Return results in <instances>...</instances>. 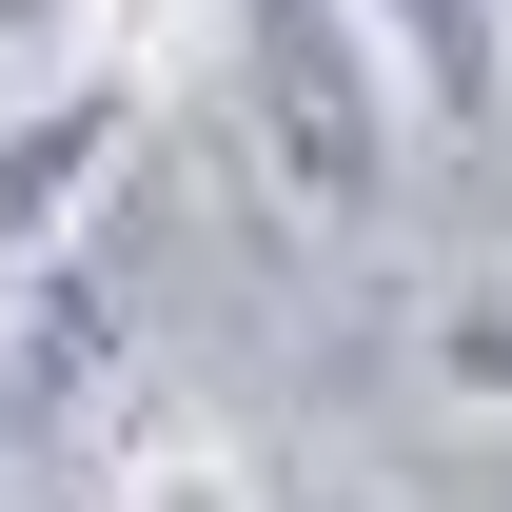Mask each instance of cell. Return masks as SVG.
Here are the masks:
<instances>
[{
  "instance_id": "6da1fadb",
  "label": "cell",
  "mask_w": 512,
  "mask_h": 512,
  "mask_svg": "<svg viewBox=\"0 0 512 512\" xmlns=\"http://www.w3.org/2000/svg\"><path fill=\"white\" fill-rule=\"evenodd\" d=\"M217 79H237V158L276 178V217H394V158H414V79H394L375 0H217Z\"/></svg>"
},
{
  "instance_id": "7a4b0ae2",
  "label": "cell",
  "mask_w": 512,
  "mask_h": 512,
  "mask_svg": "<svg viewBox=\"0 0 512 512\" xmlns=\"http://www.w3.org/2000/svg\"><path fill=\"white\" fill-rule=\"evenodd\" d=\"M138 138H158V60H60V79L0 99V296H20L99 197H119Z\"/></svg>"
},
{
  "instance_id": "277c9868",
  "label": "cell",
  "mask_w": 512,
  "mask_h": 512,
  "mask_svg": "<svg viewBox=\"0 0 512 512\" xmlns=\"http://www.w3.org/2000/svg\"><path fill=\"white\" fill-rule=\"evenodd\" d=\"M99 512H296V493H276V473H256L237 434L158 414V434H119V453H99Z\"/></svg>"
},
{
  "instance_id": "52a82bcc",
  "label": "cell",
  "mask_w": 512,
  "mask_h": 512,
  "mask_svg": "<svg viewBox=\"0 0 512 512\" xmlns=\"http://www.w3.org/2000/svg\"><path fill=\"white\" fill-rule=\"evenodd\" d=\"M296 512H394V493H296Z\"/></svg>"
},
{
  "instance_id": "8992f818",
  "label": "cell",
  "mask_w": 512,
  "mask_h": 512,
  "mask_svg": "<svg viewBox=\"0 0 512 512\" xmlns=\"http://www.w3.org/2000/svg\"><path fill=\"white\" fill-rule=\"evenodd\" d=\"M99 0H0V60H40V40H79Z\"/></svg>"
},
{
  "instance_id": "3957f363",
  "label": "cell",
  "mask_w": 512,
  "mask_h": 512,
  "mask_svg": "<svg viewBox=\"0 0 512 512\" xmlns=\"http://www.w3.org/2000/svg\"><path fill=\"white\" fill-rule=\"evenodd\" d=\"M375 40H394V79H414L434 138H493V99H512V0H375Z\"/></svg>"
},
{
  "instance_id": "5b68a950",
  "label": "cell",
  "mask_w": 512,
  "mask_h": 512,
  "mask_svg": "<svg viewBox=\"0 0 512 512\" xmlns=\"http://www.w3.org/2000/svg\"><path fill=\"white\" fill-rule=\"evenodd\" d=\"M434 375L473 394V414H512V276H473V296L434 316Z\"/></svg>"
}]
</instances>
